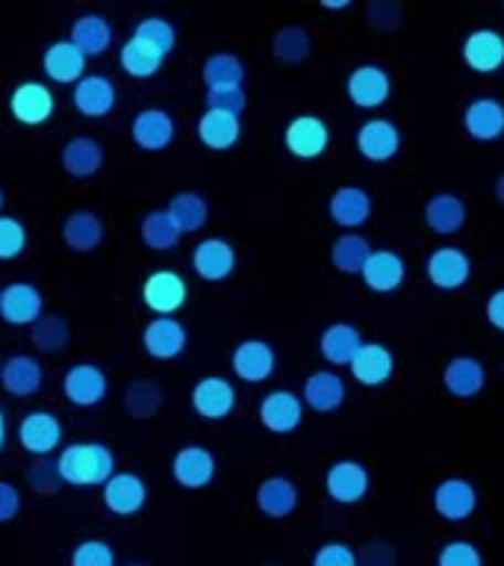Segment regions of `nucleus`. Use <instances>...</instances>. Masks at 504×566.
<instances>
[{
	"instance_id": "nucleus-1",
	"label": "nucleus",
	"mask_w": 504,
	"mask_h": 566,
	"mask_svg": "<svg viewBox=\"0 0 504 566\" xmlns=\"http://www.w3.org/2000/svg\"><path fill=\"white\" fill-rule=\"evenodd\" d=\"M56 469H60L62 484L104 486L115 475V454L106 442H71L60 451Z\"/></svg>"
},
{
	"instance_id": "nucleus-2",
	"label": "nucleus",
	"mask_w": 504,
	"mask_h": 566,
	"mask_svg": "<svg viewBox=\"0 0 504 566\" xmlns=\"http://www.w3.org/2000/svg\"><path fill=\"white\" fill-rule=\"evenodd\" d=\"M9 113L18 124L24 127H42L53 118L56 113V95L48 83H39V80H27V83H18L9 95Z\"/></svg>"
},
{
	"instance_id": "nucleus-3",
	"label": "nucleus",
	"mask_w": 504,
	"mask_h": 566,
	"mask_svg": "<svg viewBox=\"0 0 504 566\" xmlns=\"http://www.w3.org/2000/svg\"><path fill=\"white\" fill-rule=\"evenodd\" d=\"M186 298H189V286H186L183 274L175 269H157L141 281V304L154 316H175L186 304Z\"/></svg>"
},
{
	"instance_id": "nucleus-4",
	"label": "nucleus",
	"mask_w": 504,
	"mask_h": 566,
	"mask_svg": "<svg viewBox=\"0 0 504 566\" xmlns=\"http://www.w3.org/2000/svg\"><path fill=\"white\" fill-rule=\"evenodd\" d=\"M18 442L33 458H51L62 446V422L51 410H30L18 422Z\"/></svg>"
},
{
	"instance_id": "nucleus-5",
	"label": "nucleus",
	"mask_w": 504,
	"mask_h": 566,
	"mask_svg": "<svg viewBox=\"0 0 504 566\" xmlns=\"http://www.w3.org/2000/svg\"><path fill=\"white\" fill-rule=\"evenodd\" d=\"M44 316V295L39 286L27 281L3 283L0 290V318L7 325L30 327Z\"/></svg>"
},
{
	"instance_id": "nucleus-6",
	"label": "nucleus",
	"mask_w": 504,
	"mask_h": 566,
	"mask_svg": "<svg viewBox=\"0 0 504 566\" xmlns=\"http://www.w3.org/2000/svg\"><path fill=\"white\" fill-rule=\"evenodd\" d=\"M424 272H428V281H431L437 290H463L469 283V277H472V260H469V254L463 248L440 245L428 254Z\"/></svg>"
},
{
	"instance_id": "nucleus-7",
	"label": "nucleus",
	"mask_w": 504,
	"mask_h": 566,
	"mask_svg": "<svg viewBox=\"0 0 504 566\" xmlns=\"http://www.w3.org/2000/svg\"><path fill=\"white\" fill-rule=\"evenodd\" d=\"M189 345V331L177 316H154L141 331V348L154 360H177Z\"/></svg>"
},
{
	"instance_id": "nucleus-8",
	"label": "nucleus",
	"mask_w": 504,
	"mask_h": 566,
	"mask_svg": "<svg viewBox=\"0 0 504 566\" xmlns=\"http://www.w3.org/2000/svg\"><path fill=\"white\" fill-rule=\"evenodd\" d=\"M62 392L74 407H97L109 392V378L97 363H74L62 375Z\"/></svg>"
},
{
	"instance_id": "nucleus-9",
	"label": "nucleus",
	"mask_w": 504,
	"mask_h": 566,
	"mask_svg": "<svg viewBox=\"0 0 504 566\" xmlns=\"http://www.w3.org/2000/svg\"><path fill=\"white\" fill-rule=\"evenodd\" d=\"M283 145L290 150L292 157L298 159H316L322 157L330 145V127L325 124V118L318 115H295L286 130H283Z\"/></svg>"
},
{
	"instance_id": "nucleus-10",
	"label": "nucleus",
	"mask_w": 504,
	"mask_h": 566,
	"mask_svg": "<svg viewBox=\"0 0 504 566\" xmlns=\"http://www.w3.org/2000/svg\"><path fill=\"white\" fill-rule=\"evenodd\" d=\"M345 95L354 106L360 109H378L389 101L392 95V80H389V71L380 69V65H357V69L348 74L345 80Z\"/></svg>"
},
{
	"instance_id": "nucleus-11",
	"label": "nucleus",
	"mask_w": 504,
	"mask_h": 566,
	"mask_svg": "<svg viewBox=\"0 0 504 566\" xmlns=\"http://www.w3.org/2000/svg\"><path fill=\"white\" fill-rule=\"evenodd\" d=\"M325 490L330 502L336 504H357L363 502L371 490L369 469L357 460H336L330 463L325 475Z\"/></svg>"
},
{
	"instance_id": "nucleus-12",
	"label": "nucleus",
	"mask_w": 504,
	"mask_h": 566,
	"mask_svg": "<svg viewBox=\"0 0 504 566\" xmlns=\"http://www.w3.org/2000/svg\"><path fill=\"white\" fill-rule=\"evenodd\" d=\"M237 263H239L237 248L230 245L228 239H219V237L201 239L192 251V269L201 281H210V283L228 281L230 274L237 272Z\"/></svg>"
},
{
	"instance_id": "nucleus-13",
	"label": "nucleus",
	"mask_w": 504,
	"mask_h": 566,
	"mask_svg": "<svg viewBox=\"0 0 504 566\" xmlns=\"http://www.w3.org/2000/svg\"><path fill=\"white\" fill-rule=\"evenodd\" d=\"M175 118L166 109H159V106H145V109H139L130 124L133 145L139 150H150V154L166 150L175 142Z\"/></svg>"
},
{
	"instance_id": "nucleus-14",
	"label": "nucleus",
	"mask_w": 504,
	"mask_h": 566,
	"mask_svg": "<svg viewBox=\"0 0 504 566\" xmlns=\"http://www.w3.org/2000/svg\"><path fill=\"white\" fill-rule=\"evenodd\" d=\"M304 422V401L292 389H272L260 401V424L272 433L298 431Z\"/></svg>"
},
{
	"instance_id": "nucleus-15",
	"label": "nucleus",
	"mask_w": 504,
	"mask_h": 566,
	"mask_svg": "<svg viewBox=\"0 0 504 566\" xmlns=\"http://www.w3.org/2000/svg\"><path fill=\"white\" fill-rule=\"evenodd\" d=\"M230 366H233V375L242 384H263V380H269L274 375L277 354H274V348L265 339H242L233 348Z\"/></svg>"
},
{
	"instance_id": "nucleus-16",
	"label": "nucleus",
	"mask_w": 504,
	"mask_h": 566,
	"mask_svg": "<svg viewBox=\"0 0 504 566\" xmlns=\"http://www.w3.org/2000/svg\"><path fill=\"white\" fill-rule=\"evenodd\" d=\"M219 463L207 446H183L171 460V475L186 490H203L216 481Z\"/></svg>"
},
{
	"instance_id": "nucleus-17",
	"label": "nucleus",
	"mask_w": 504,
	"mask_h": 566,
	"mask_svg": "<svg viewBox=\"0 0 504 566\" xmlns=\"http://www.w3.org/2000/svg\"><path fill=\"white\" fill-rule=\"evenodd\" d=\"M237 387L221 375H207L192 387V407L201 419H228L237 410Z\"/></svg>"
},
{
	"instance_id": "nucleus-18",
	"label": "nucleus",
	"mask_w": 504,
	"mask_h": 566,
	"mask_svg": "<svg viewBox=\"0 0 504 566\" xmlns=\"http://www.w3.org/2000/svg\"><path fill=\"white\" fill-rule=\"evenodd\" d=\"M433 511L445 522H466L477 511V490L466 478H445L433 486Z\"/></svg>"
},
{
	"instance_id": "nucleus-19",
	"label": "nucleus",
	"mask_w": 504,
	"mask_h": 566,
	"mask_svg": "<svg viewBox=\"0 0 504 566\" xmlns=\"http://www.w3.org/2000/svg\"><path fill=\"white\" fill-rule=\"evenodd\" d=\"M345 396H348V387H345V378L336 369L309 371L307 380H304V389H301L304 407L316 410V413L339 410L345 405Z\"/></svg>"
},
{
	"instance_id": "nucleus-20",
	"label": "nucleus",
	"mask_w": 504,
	"mask_h": 566,
	"mask_svg": "<svg viewBox=\"0 0 504 566\" xmlns=\"http://www.w3.org/2000/svg\"><path fill=\"white\" fill-rule=\"evenodd\" d=\"M104 507L115 516H136L148 504V484L136 472H115L104 484Z\"/></svg>"
},
{
	"instance_id": "nucleus-21",
	"label": "nucleus",
	"mask_w": 504,
	"mask_h": 566,
	"mask_svg": "<svg viewBox=\"0 0 504 566\" xmlns=\"http://www.w3.org/2000/svg\"><path fill=\"white\" fill-rule=\"evenodd\" d=\"M71 104L86 118H104L118 104V88L106 74H86L71 92Z\"/></svg>"
},
{
	"instance_id": "nucleus-22",
	"label": "nucleus",
	"mask_w": 504,
	"mask_h": 566,
	"mask_svg": "<svg viewBox=\"0 0 504 566\" xmlns=\"http://www.w3.org/2000/svg\"><path fill=\"white\" fill-rule=\"evenodd\" d=\"M357 150L369 163H387L401 150V130L389 118H369L357 127Z\"/></svg>"
},
{
	"instance_id": "nucleus-23",
	"label": "nucleus",
	"mask_w": 504,
	"mask_h": 566,
	"mask_svg": "<svg viewBox=\"0 0 504 566\" xmlns=\"http://www.w3.org/2000/svg\"><path fill=\"white\" fill-rule=\"evenodd\" d=\"M86 56L71 39L53 42L42 56V69L48 80L60 83V86H77L80 80L86 77Z\"/></svg>"
},
{
	"instance_id": "nucleus-24",
	"label": "nucleus",
	"mask_w": 504,
	"mask_h": 566,
	"mask_svg": "<svg viewBox=\"0 0 504 566\" xmlns=\"http://www.w3.org/2000/svg\"><path fill=\"white\" fill-rule=\"evenodd\" d=\"M348 369L360 387H384L396 375V357L384 343H363Z\"/></svg>"
},
{
	"instance_id": "nucleus-25",
	"label": "nucleus",
	"mask_w": 504,
	"mask_h": 566,
	"mask_svg": "<svg viewBox=\"0 0 504 566\" xmlns=\"http://www.w3.org/2000/svg\"><path fill=\"white\" fill-rule=\"evenodd\" d=\"M442 387H445L449 396L460 398V401L481 396L486 387L484 363L469 357V354H460V357L445 363V369H442Z\"/></svg>"
},
{
	"instance_id": "nucleus-26",
	"label": "nucleus",
	"mask_w": 504,
	"mask_h": 566,
	"mask_svg": "<svg viewBox=\"0 0 504 566\" xmlns=\"http://www.w3.org/2000/svg\"><path fill=\"white\" fill-rule=\"evenodd\" d=\"M254 499L263 516H269V520H286V516L298 511L301 493L295 481H290L286 475H269L260 481Z\"/></svg>"
},
{
	"instance_id": "nucleus-27",
	"label": "nucleus",
	"mask_w": 504,
	"mask_h": 566,
	"mask_svg": "<svg viewBox=\"0 0 504 566\" xmlns=\"http://www.w3.org/2000/svg\"><path fill=\"white\" fill-rule=\"evenodd\" d=\"M42 384L44 369L33 354H12L7 363H0V387L7 389L9 396L30 398L42 389Z\"/></svg>"
},
{
	"instance_id": "nucleus-28",
	"label": "nucleus",
	"mask_w": 504,
	"mask_h": 566,
	"mask_svg": "<svg viewBox=\"0 0 504 566\" xmlns=\"http://www.w3.org/2000/svg\"><path fill=\"white\" fill-rule=\"evenodd\" d=\"M405 260L398 251H389V248H380V251H371V256L363 265V283L366 290L378 292V295H389L396 292L401 283H405Z\"/></svg>"
},
{
	"instance_id": "nucleus-29",
	"label": "nucleus",
	"mask_w": 504,
	"mask_h": 566,
	"mask_svg": "<svg viewBox=\"0 0 504 566\" xmlns=\"http://www.w3.org/2000/svg\"><path fill=\"white\" fill-rule=\"evenodd\" d=\"M327 212L343 230H357L371 219V195L363 186H339L327 201Z\"/></svg>"
},
{
	"instance_id": "nucleus-30",
	"label": "nucleus",
	"mask_w": 504,
	"mask_h": 566,
	"mask_svg": "<svg viewBox=\"0 0 504 566\" xmlns=\"http://www.w3.org/2000/svg\"><path fill=\"white\" fill-rule=\"evenodd\" d=\"M463 62L477 74H495L504 69V35L495 30H475L463 42Z\"/></svg>"
},
{
	"instance_id": "nucleus-31",
	"label": "nucleus",
	"mask_w": 504,
	"mask_h": 566,
	"mask_svg": "<svg viewBox=\"0 0 504 566\" xmlns=\"http://www.w3.org/2000/svg\"><path fill=\"white\" fill-rule=\"evenodd\" d=\"M104 159L106 150L95 136H74V139L65 142V148H62V168H65V175L77 177V180L101 175Z\"/></svg>"
},
{
	"instance_id": "nucleus-32",
	"label": "nucleus",
	"mask_w": 504,
	"mask_h": 566,
	"mask_svg": "<svg viewBox=\"0 0 504 566\" xmlns=\"http://www.w3.org/2000/svg\"><path fill=\"white\" fill-rule=\"evenodd\" d=\"M463 127L475 142H495L504 136V104L495 97H477L463 113Z\"/></svg>"
},
{
	"instance_id": "nucleus-33",
	"label": "nucleus",
	"mask_w": 504,
	"mask_h": 566,
	"mask_svg": "<svg viewBox=\"0 0 504 566\" xmlns=\"http://www.w3.org/2000/svg\"><path fill=\"white\" fill-rule=\"evenodd\" d=\"M363 345V334L357 331V325L351 322H334L322 331V339H318V352L330 366H351V360L357 357Z\"/></svg>"
},
{
	"instance_id": "nucleus-34",
	"label": "nucleus",
	"mask_w": 504,
	"mask_h": 566,
	"mask_svg": "<svg viewBox=\"0 0 504 566\" xmlns=\"http://www.w3.org/2000/svg\"><path fill=\"white\" fill-rule=\"evenodd\" d=\"M466 203L460 201L458 195L451 192H440L431 195L428 203H424V224L433 230V233H440V237H451V233H460V230L466 228Z\"/></svg>"
},
{
	"instance_id": "nucleus-35",
	"label": "nucleus",
	"mask_w": 504,
	"mask_h": 566,
	"mask_svg": "<svg viewBox=\"0 0 504 566\" xmlns=\"http://www.w3.org/2000/svg\"><path fill=\"white\" fill-rule=\"evenodd\" d=\"M198 139L210 150L237 148V142L242 139V118L219 113V109H203V115L198 118Z\"/></svg>"
},
{
	"instance_id": "nucleus-36",
	"label": "nucleus",
	"mask_w": 504,
	"mask_h": 566,
	"mask_svg": "<svg viewBox=\"0 0 504 566\" xmlns=\"http://www.w3.org/2000/svg\"><path fill=\"white\" fill-rule=\"evenodd\" d=\"M69 39L77 44L86 60H92V56L97 60L113 48V24L97 12H86V15L74 18Z\"/></svg>"
},
{
	"instance_id": "nucleus-37",
	"label": "nucleus",
	"mask_w": 504,
	"mask_h": 566,
	"mask_svg": "<svg viewBox=\"0 0 504 566\" xmlns=\"http://www.w3.org/2000/svg\"><path fill=\"white\" fill-rule=\"evenodd\" d=\"M104 237V219H101L95 210H77L62 221V242H65L71 251H80V254L101 248Z\"/></svg>"
},
{
	"instance_id": "nucleus-38",
	"label": "nucleus",
	"mask_w": 504,
	"mask_h": 566,
	"mask_svg": "<svg viewBox=\"0 0 504 566\" xmlns=\"http://www.w3.org/2000/svg\"><path fill=\"white\" fill-rule=\"evenodd\" d=\"M245 62L237 53H210L201 65V80L210 88H245Z\"/></svg>"
},
{
	"instance_id": "nucleus-39",
	"label": "nucleus",
	"mask_w": 504,
	"mask_h": 566,
	"mask_svg": "<svg viewBox=\"0 0 504 566\" xmlns=\"http://www.w3.org/2000/svg\"><path fill=\"white\" fill-rule=\"evenodd\" d=\"M166 212L171 216L180 233H198L210 219V203L198 192H177L171 195Z\"/></svg>"
},
{
	"instance_id": "nucleus-40",
	"label": "nucleus",
	"mask_w": 504,
	"mask_h": 566,
	"mask_svg": "<svg viewBox=\"0 0 504 566\" xmlns=\"http://www.w3.org/2000/svg\"><path fill=\"white\" fill-rule=\"evenodd\" d=\"M375 248L369 245V239L357 233V230H348L343 237H336V242L330 245V263H334L336 272L343 274H360L366 260L371 256Z\"/></svg>"
},
{
	"instance_id": "nucleus-41",
	"label": "nucleus",
	"mask_w": 504,
	"mask_h": 566,
	"mask_svg": "<svg viewBox=\"0 0 504 566\" xmlns=\"http://www.w3.org/2000/svg\"><path fill=\"white\" fill-rule=\"evenodd\" d=\"M118 62H122L124 74H130L133 80H150L157 77V71L162 69V56L157 51H150L148 44L136 42V39H127L118 51Z\"/></svg>"
},
{
	"instance_id": "nucleus-42",
	"label": "nucleus",
	"mask_w": 504,
	"mask_h": 566,
	"mask_svg": "<svg viewBox=\"0 0 504 566\" xmlns=\"http://www.w3.org/2000/svg\"><path fill=\"white\" fill-rule=\"evenodd\" d=\"M30 343L42 354H60L71 343V325L62 316L44 313L35 325H30Z\"/></svg>"
},
{
	"instance_id": "nucleus-43",
	"label": "nucleus",
	"mask_w": 504,
	"mask_h": 566,
	"mask_svg": "<svg viewBox=\"0 0 504 566\" xmlns=\"http://www.w3.org/2000/svg\"><path fill=\"white\" fill-rule=\"evenodd\" d=\"M133 39L141 44H148L150 51H157L159 56L166 60L168 53L175 51L177 30L168 18L148 15V18H141V21H136V27H133Z\"/></svg>"
},
{
	"instance_id": "nucleus-44",
	"label": "nucleus",
	"mask_w": 504,
	"mask_h": 566,
	"mask_svg": "<svg viewBox=\"0 0 504 566\" xmlns=\"http://www.w3.org/2000/svg\"><path fill=\"white\" fill-rule=\"evenodd\" d=\"M141 242L150 248V251H171L177 248V242L183 239V233L175 228V221L166 210H150L145 219H141L139 228Z\"/></svg>"
},
{
	"instance_id": "nucleus-45",
	"label": "nucleus",
	"mask_w": 504,
	"mask_h": 566,
	"mask_svg": "<svg viewBox=\"0 0 504 566\" xmlns=\"http://www.w3.org/2000/svg\"><path fill=\"white\" fill-rule=\"evenodd\" d=\"M309 51H313V39L304 27L290 24L281 27L272 39V53L274 60L286 62V65H301V62L307 60Z\"/></svg>"
},
{
	"instance_id": "nucleus-46",
	"label": "nucleus",
	"mask_w": 504,
	"mask_h": 566,
	"mask_svg": "<svg viewBox=\"0 0 504 566\" xmlns=\"http://www.w3.org/2000/svg\"><path fill=\"white\" fill-rule=\"evenodd\" d=\"M124 407L136 419H150L162 407V392L150 380H133L127 392H124Z\"/></svg>"
},
{
	"instance_id": "nucleus-47",
	"label": "nucleus",
	"mask_w": 504,
	"mask_h": 566,
	"mask_svg": "<svg viewBox=\"0 0 504 566\" xmlns=\"http://www.w3.org/2000/svg\"><path fill=\"white\" fill-rule=\"evenodd\" d=\"M30 233L15 216H0V260H18L27 251Z\"/></svg>"
},
{
	"instance_id": "nucleus-48",
	"label": "nucleus",
	"mask_w": 504,
	"mask_h": 566,
	"mask_svg": "<svg viewBox=\"0 0 504 566\" xmlns=\"http://www.w3.org/2000/svg\"><path fill=\"white\" fill-rule=\"evenodd\" d=\"M71 566H115V552L106 539H83L71 552Z\"/></svg>"
},
{
	"instance_id": "nucleus-49",
	"label": "nucleus",
	"mask_w": 504,
	"mask_h": 566,
	"mask_svg": "<svg viewBox=\"0 0 504 566\" xmlns=\"http://www.w3.org/2000/svg\"><path fill=\"white\" fill-rule=\"evenodd\" d=\"M437 566H484V555L469 539H451V543L440 548Z\"/></svg>"
},
{
	"instance_id": "nucleus-50",
	"label": "nucleus",
	"mask_w": 504,
	"mask_h": 566,
	"mask_svg": "<svg viewBox=\"0 0 504 566\" xmlns=\"http://www.w3.org/2000/svg\"><path fill=\"white\" fill-rule=\"evenodd\" d=\"M27 481L33 486L35 493L42 495H53L56 490L62 486V478H60V469H56V460L51 458H35L27 469Z\"/></svg>"
},
{
	"instance_id": "nucleus-51",
	"label": "nucleus",
	"mask_w": 504,
	"mask_h": 566,
	"mask_svg": "<svg viewBox=\"0 0 504 566\" xmlns=\"http://www.w3.org/2000/svg\"><path fill=\"white\" fill-rule=\"evenodd\" d=\"M203 101H207V109H219V113L239 115V118L248 106L245 88H210Z\"/></svg>"
},
{
	"instance_id": "nucleus-52",
	"label": "nucleus",
	"mask_w": 504,
	"mask_h": 566,
	"mask_svg": "<svg viewBox=\"0 0 504 566\" xmlns=\"http://www.w3.org/2000/svg\"><path fill=\"white\" fill-rule=\"evenodd\" d=\"M313 566H360L357 564V552L348 543H325L316 548Z\"/></svg>"
},
{
	"instance_id": "nucleus-53",
	"label": "nucleus",
	"mask_w": 504,
	"mask_h": 566,
	"mask_svg": "<svg viewBox=\"0 0 504 566\" xmlns=\"http://www.w3.org/2000/svg\"><path fill=\"white\" fill-rule=\"evenodd\" d=\"M21 507H24L21 490L12 481H0V525L18 520Z\"/></svg>"
},
{
	"instance_id": "nucleus-54",
	"label": "nucleus",
	"mask_w": 504,
	"mask_h": 566,
	"mask_svg": "<svg viewBox=\"0 0 504 566\" xmlns=\"http://www.w3.org/2000/svg\"><path fill=\"white\" fill-rule=\"evenodd\" d=\"M369 21L378 27V30H396V27L401 24V7H398V3H389V0L371 3Z\"/></svg>"
},
{
	"instance_id": "nucleus-55",
	"label": "nucleus",
	"mask_w": 504,
	"mask_h": 566,
	"mask_svg": "<svg viewBox=\"0 0 504 566\" xmlns=\"http://www.w3.org/2000/svg\"><path fill=\"white\" fill-rule=\"evenodd\" d=\"M486 322L495 327V331H502L504 334V286L502 290H495L490 298H486Z\"/></svg>"
},
{
	"instance_id": "nucleus-56",
	"label": "nucleus",
	"mask_w": 504,
	"mask_h": 566,
	"mask_svg": "<svg viewBox=\"0 0 504 566\" xmlns=\"http://www.w3.org/2000/svg\"><path fill=\"white\" fill-rule=\"evenodd\" d=\"M7 440H9L7 413H3V407H0V454H3V449H7Z\"/></svg>"
},
{
	"instance_id": "nucleus-57",
	"label": "nucleus",
	"mask_w": 504,
	"mask_h": 566,
	"mask_svg": "<svg viewBox=\"0 0 504 566\" xmlns=\"http://www.w3.org/2000/svg\"><path fill=\"white\" fill-rule=\"evenodd\" d=\"M495 198L504 203V171L498 175V180H495Z\"/></svg>"
},
{
	"instance_id": "nucleus-58",
	"label": "nucleus",
	"mask_w": 504,
	"mask_h": 566,
	"mask_svg": "<svg viewBox=\"0 0 504 566\" xmlns=\"http://www.w3.org/2000/svg\"><path fill=\"white\" fill-rule=\"evenodd\" d=\"M322 7H325V9H348L351 3H348V0H343V3H330V0H327V3H322Z\"/></svg>"
},
{
	"instance_id": "nucleus-59",
	"label": "nucleus",
	"mask_w": 504,
	"mask_h": 566,
	"mask_svg": "<svg viewBox=\"0 0 504 566\" xmlns=\"http://www.w3.org/2000/svg\"><path fill=\"white\" fill-rule=\"evenodd\" d=\"M3 207H7V189L0 186V216H3Z\"/></svg>"
},
{
	"instance_id": "nucleus-60",
	"label": "nucleus",
	"mask_w": 504,
	"mask_h": 566,
	"mask_svg": "<svg viewBox=\"0 0 504 566\" xmlns=\"http://www.w3.org/2000/svg\"><path fill=\"white\" fill-rule=\"evenodd\" d=\"M260 566H277V564H260Z\"/></svg>"
},
{
	"instance_id": "nucleus-61",
	"label": "nucleus",
	"mask_w": 504,
	"mask_h": 566,
	"mask_svg": "<svg viewBox=\"0 0 504 566\" xmlns=\"http://www.w3.org/2000/svg\"><path fill=\"white\" fill-rule=\"evenodd\" d=\"M127 566H145V564H127Z\"/></svg>"
},
{
	"instance_id": "nucleus-62",
	"label": "nucleus",
	"mask_w": 504,
	"mask_h": 566,
	"mask_svg": "<svg viewBox=\"0 0 504 566\" xmlns=\"http://www.w3.org/2000/svg\"><path fill=\"white\" fill-rule=\"evenodd\" d=\"M0 290H3V283H0Z\"/></svg>"
},
{
	"instance_id": "nucleus-63",
	"label": "nucleus",
	"mask_w": 504,
	"mask_h": 566,
	"mask_svg": "<svg viewBox=\"0 0 504 566\" xmlns=\"http://www.w3.org/2000/svg\"><path fill=\"white\" fill-rule=\"evenodd\" d=\"M502 371H504V363H502Z\"/></svg>"
},
{
	"instance_id": "nucleus-64",
	"label": "nucleus",
	"mask_w": 504,
	"mask_h": 566,
	"mask_svg": "<svg viewBox=\"0 0 504 566\" xmlns=\"http://www.w3.org/2000/svg\"><path fill=\"white\" fill-rule=\"evenodd\" d=\"M502 9H504V7H502Z\"/></svg>"
}]
</instances>
